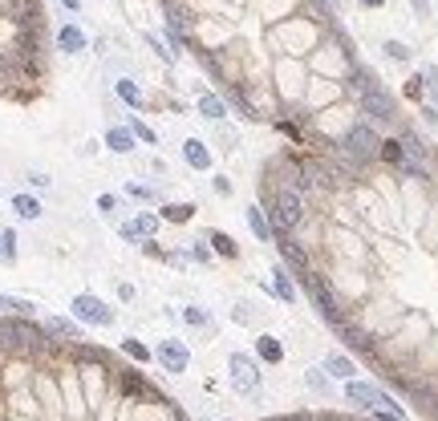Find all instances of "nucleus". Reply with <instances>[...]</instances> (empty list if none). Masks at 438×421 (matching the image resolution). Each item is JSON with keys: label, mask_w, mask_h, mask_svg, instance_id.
<instances>
[{"label": "nucleus", "mask_w": 438, "mask_h": 421, "mask_svg": "<svg viewBox=\"0 0 438 421\" xmlns=\"http://www.w3.org/2000/svg\"><path fill=\"white\" fill-rule=\"evenodd\" d=\"M154 361H159V365H163V369H167V373H187V365H191V348H187V344H183V340H163V344H159V348H154Z\"/></svg>", "instance_id": "0eeeda50"}, {"label": "nucleus", "mask_w": 438, "mask_h": 421, "mask_svg": "<svg viewBox=\"0 0 438 421\" xmlns=\"http://www.w3.org/2000/svg\"><path fill=\"white\" fill-rule=\"evenodd\" d=\"M183 158H187L191 170H211V163H216L203 138H187V142H183Z\"/></svg>", "instance_id": "1a4fd4ad"}, {"label": "nucleus", "mask_w": 438, "mask_h": 421, "mask_svg": "<svg viewBox=\"0 0 438 421\" xmlns=\"http://www.w3.org/2000/svg\"><path fill=\"white\" fill-rule=\"evenodd\" d=\"M227 369H231L235 393H244V397H256V393H260V361H256V357L231 352V357H227Z\"/></svg>", "instance_id": "7ed1b4c3"}, {"label": "nucleus", "mask_w": 438, "mask_h": 421, "mask_svg": "<svg viewBox=\"0 0 438 421\" xmlns=\"http://www.w3.org/2000/svg\"><path fill=\"white\" fill-rule=\"evenodd\" d=\"M114 93H118V97H122L130 110H138V106H142V89H138V82H134V77H118V82H114Z\"/></svg>", "instance_id": "6ab92c4d"}, {"label": "nucleus", "mask_w": 438, "mask_h": 421, "mask_svg": "<svg viewBox=\"0 0 438 421\" xmlns=\"http://www.w3.org/2000/svg\"><path fill=\"white\" fill-rule=\"evenodd\" d=\"M29 182H33V187H41V191H45V187H49V174H37V170H33V174H29Z\"/></svg>", "instance_id": "79ce46f5"}, {"label": "nucleus", "mask_w": 438, "mask_h": 421, "mask_svg": "<svg viewBox=\"0 0 438 421\" xmlns=\"http://www.w3.org/2000/svg\"><path fill=\"white\" fill-rule=\"evenodd\" d=\"M73 320H82V324H93V328H110L114 324V312L97 300V296H89V292H82V296H73Z\"/></svg>", "instance_id": "39448f33"}, {"label": "nucleus", "mask_w": 438, "mask_h": 421, "mask_svg": "<svg viewBox=\"0 0 438 421\" xmlns=\"http://www.w3.org/2000/svg\"><path fill=\"white\" fill-rule=\"evenodd\" d=\"M305 284H308V292H312V300H316V308H321V316L333 320V324H341V304H337L333 288H329L321 276H305Z\"/></svg>", "instance_id": "6e6552de"}, {"label": "nucleus", "mask_w": 438, "mask_h": 421, "mask_svg": "<svg viewBox=\"0 0 438 421\" xmlns=\"http://www.w3.org/2000/svg\"><path fill=\"white\" fill-rule=\"evenodd\" d=\"M406 97H414V101H422V97H426V85H422V77H410V82H406Z\"/></svg>", "instance_id": "c9c22d12"}, {"label": "nucleus", "mask_w": 438, "mask_h": 421, "mask_svg": "<svg viewBox=\"0 0 438 421\" xmlns=\"http://www.w3.org/2000/svg\"><path fill=\"white\" fill-rule=\"evenodd\" d=\"M280 252H284V259L292 263V267H305L308 263V255H305V248L297 243V239H280Z\"/></svg>", "instance_id": "393cba45"}, {"label": "nucleus", "mask_w": 438, "mask_h": 421, "mask_svg": "<svg viewBox=\"0 0 438 421\" xmlns=\"http://www.w3.org/2000/svg\"><path fill=\"white\" fill-rule=\"evenodd\" d=\"M357 4H365V8H382L386 0H357Z\"/></svg>", "instance_id": "a18cd8bd"}, {"label": "nucleus", "mask_w": 438, "mask_h": 421, "mask_svg": "<svg viewBox=\"0 0 438 421\" xmlns=\"http://www.w3.org/2000/svg\"><path fill=\"white\" fill-rule=\"evenodd\" d=\"M61 4H65V8H69V12H78V8H82V4H86V0H61Z\"/></svg>", "instance_id": "c03bdc74"}, {"label": "nucleus", "mask_w": 438, "mask_h": 421, "mask_svg": "<svg viewBox=\"0 0 438 421\" xmlns=\"http://www.w3.org/2000/svg\"><path fill=\"white\" fill-rule=\"evenodd\" d=\"M272 292L280 296L284 304H297V300H301V296H297V284H292V272H288L284 263L272 267Z\"/></svg>", "instance_id": "9d476101"}, {"label": "nucleus", "mask_w": 438, "mask_h": 421, "mask_svg": "<svg viewBox=\"0 0 438 421\" xmlns=\"http://www.w3.org/2000/svg\"><path fill=\"white\" fill-rule=\"evenodd\" d=\"M106 146H110L114 154H130L134 150V134L126 126H110L106 130Z\"/></svg>", "instance_id": "a211bd4d"}, {"label": "nucleus", "mask_w": 438, "mask_h": 421, "mask_svg": "<svg viewBox=\"0 0 438 421\" xmlns=\"http://www.w3.org/2000/svg\"><path fill=\"white\" fill-rule=\"evenodd\" d=\"M0 263H4V267L16 263V235H12V231H0Z\"/></svg>", "instance_id": "a878e982"}, {"label": "nucleus", "mask_w": 438, "mask_h": 421, "mask_svg": "<svg viewBox=\"0 0 438 421\" xmlns=\"http://www.w3.org/2000/svg\"><path fill=\"white\" fill-rule=\"evenodd\" d=\"M122 352H126L130 361H138V365H146V361H150V348H146L142 340H134V337L122 340Z\"/></svg>", "instance_id": "bb28decb"}, {"label": "nucleus", "mask_w": 438, "mask_h": 421, "mask_svg": "<svg viewBox=\"0 0 438 421\" xmlns=\"http://www.w3.org/2000/svg\"><path fill=\"white\" fill-rule=\"evenodd\" d=\"M187 255H191L195 263H211V248H207V239H199V243H195Z\"/></svg>", "instance_id": "f704fd0d"}, {"label": "nucleus", "mask_w": 438, "mask_h": 421, "mask_svg": "<svg viewBox=\"0 0 438 421\" xmlns=\"http://www.w3.org/2000/svg\"><path fill=\"white\" fill-rule=\"evenodd\" d=\"M114 207H118L114 195H97V210H102V215H114Z\"/></svg>", "instance_id": "58836bf2"}, {"label": "nucleus", "mask_w": 438, "mask_h": 421, "mask_svg": "<svg viewBox=\"0 0 438 421\" xmlns=\"http://www.w3.org/2000/svg\"><path fill=\"white\" fill-rule=\"evenodd\" d=\"M240 324H248V320H256V312H252V304H235V312H231Z\"/></svg>", "instance_id": "4c0bfd02"}, {"label": "nucleus", "mask_w": 438, "mask_h": 421, "mask_svg": "<svg viewBox=\"0 0 438 421\" xmlns=\"http://www.w3.org/2000/svg\"><path fill=\"white\" fill-rule=\"evenodd\" d=\"M126 195H130V199H142V203H159V191H154V187H142V182H126Z\"/></svg>", "instance_id": "7c9ffc66"}, {"label": "nucleus", "mask_w": 438, "mask_h": 421, "mask_svg": "<svg viewBox=\"0 0 438 421\" xmlns=\"http://www.w3.org/2000/svg\"><path fill=\"white\" fill-rule=\"evenodd\" d=\"M305 385L316 393V397H325V393H333V385H329V373L325 369H308L305 373Z\"/></svg>", "instance_id": "b1692460"}, {"label": "nucleus", "mask_w": 438, "mask_h": 421, "mask_svg": "<svg viewBox=\"0 0 438 421\" xmlns=\"http://www.w3.org/2000/svg\"><path fill=\"white\" fill-rule=\"evenodd\" d=\"M207 248L223 259H240V248H235V239L227 235V231H207Z\"/></svg>", "instance_id": "dca6fc26"}, {"label": "nucleus", "mask_w": 438, "mask_h": 421, "mask_svg": "<svg viewBox=\"0 0 438 421\" xmlns=\"http://www.w3.org/2000/svg\"><path fill=\"white\" fill-rule=\"evenodd\" d=\"M118 235H122L126 243H142V235H138V227H134V223H122V227H118Z\"/></svg>", "instance_id": "e433bc0d"}, {"label": "nucleus", "mask_w": 438, "mask_h": 421, "mask_svg": "<svg viewBox=\"0 0 438 421\" xmlns=\"http://www.w3.org/2000/svg\"><path fill=\"white\" fill-rule=\"evenodd\" d=\"M382 49H386V57H390V61H410V45H402V41H386Z\"/></svg>", "instance_id": "2f4dec72"}, {"label": "nucleus", "mask_w": 438, "mask_h": 421, "mask_svg": "<svg viewBox=\"0 0 438 421\" xmlns=\"http://www.w3.org/2000/svg\"><path fill=\"white\" fill-rule=\"evenodd\" d=\"M345 397H349L353 405H361V409H382V413H397V418H406V413H402V405H397L386 389H378V385L345 381Z\"/></svg>", "instance_id": "f03ea898"}, {"label": "nucleus", "mask_w": 438, "mask_h": 421, "mask_svg": "<svg viewBox=\"0 0 438 421\" xmlns=\"http://www.w3.org/2000/svg\"><path fill=\"white\" fill-rule=\"evenodd\" d=\"M357 106H361V110L369 114V122H378V126H390V122H394V114H397V110H394V97H390L382 85H373V89H369V93H365Z\"/></svg>", "instance_id": "423d86ee"}, {"label": "nucleus", "mask_w": 438, "mask_h": 421, "mask_svg": "<svg viewBox=\"0 0 438 421\" xmlns=\"http://www.w3.org/2000/svg\"><path fill=\"white\" fill-rule=\"evenodd\" d=\"M12 210H16L21 219H41V199H33V195H12Z\"/></svg>", "instance_id": "aec40b11"}, {"label": "nucleus", "mask_w": 438, "mask_h": 421, "mask_svg": "<svg viewBox=\"0 0 438 421\" xmlns=\"http://www.w3.org/2000/svg\"><path fill=\"white\" fill-rule=\"evenodd\" d=\"M146 45H150V49H154V53H159V57H163V61H167V65H171V61H175V49H167V45L159 41V37H150V33H146Z\"/></svg>", "instance_id": "72a5a7b5"}, {"label": "nucleus", "mask_w": 438, "mask_h": 421, "mask_svg": "<svg viewBox=\"0 0 438 421\" xmlns=\"http://www.w3.org/2000/svg\"><path fill=\"white\" fill-rule=\"evenodd\" d=\"M134 134V142H146V146H154V142H159V134H154V130L146 126V122H142V118H130V126H126Z\"/></svg>", "instance_id": "cd10ccee"}, {"label": "nucleus", "mask_w": 438, "mask_h": 421, "mask_svg": "<svg viewBox=\"0 0 438 421\" xmlns=\"http://www.w3.org/2000/svg\"><path fill=\"white\" fill-rule=\"evenodd\" d=\"M244 219H248V231L256 235V243H272V227H268V210H264V207H248V210H244Z\"/></svg>", "instance_id": "9b49d317"}, {"label": "nucleus", "mask_w": 438, "mask_h": 421, "mask_svg": "<svg viewBox=\"0 0 438 421\" xmlns=\"http://www.w3.org/2000/svg\"><path fill=\"white\" fill-rule=\"evenodd\" d=\"M86 45L89 41L78 25H61V29H57V49H61V53H82Z\"/></svg>", "instance_id": "ddd939ff"}, {"label": "nucleus", "mask_w": 438, "mask_h": 421, "mask_svg": "<svg viewBox=\"0 0 438 421\" xmlns=\"http://www.w3.org/2000/svg\"><path fill=\"white\" fill-rule=\"evenodd\" d=\"M422 85H426V93L435 97V106H438V69H435V65H426V69H422Z\"/></svg>", "instance_id": "473e14b6"}, {"label": "nucleus", "mask_w": 438, "mask_h": 421, "mask_svg": "<svg viewBox=\"0 0 438 421\" xmlns=\"http://www.w3.org/2000/svg\"><path fill=\"white\" fill-rule=\"evenodd\" d=\"M211 187H216V195H223V199H227V195H231V182H227V178H211Z\"/></svg>", "instance_id": "ea45409f"}, {"label": "nucleus", "mask_w": 438, "mask_h": 421, "mask_svg": "<svg viewBox=\"0 0 438 421\" xmlns=\"http://www.w3.org/2000/svg\"><path fill=\"white\" fill-rule=\"evenodd\" d=\"M130 223L138 227V235H142V239H154V231H159V223H163V219H159V215H150V210H138Z\"/></svg>", "instance_id": "412c9836"}, {"label": "nucleus", "mask_w": 438, "mask_h": 421, "mask_svg": "<svg viewBox=\"0 0 438 421\" xmlns=\"http://www.w3.org/2000/svg\"><path fill=\"white\" fill-rule=\"evenodd\" d=\"M378 150H382V158H386V163H394V167H402V163H406V154H402V142H394V138H386Z\"/></svg>", "instance_id": "c756f323"}, {"label": "nucleus", "mask_w": 438, "mask_h": 421, "mask_svg": "<svg viewBox=\"0 0 438 421\" xmlns=\"http://www.w3.org/2000/svg\"><path fill=\"white\" fill-rule=\"evenodd\" d=\"M45 337H57V340H82V333H78V324L73 320H65V316H49L41 324Z\"/></svg>", "instance_id": "f8f14e48"}, {"label": "nucleus", "mask_w": 438, "mask_h": 421, "mask_svg": "<svg viewBox=\"0 0 438 421\" xmlns=\"http://www.w3.org/2000/svg\"><path fill=\"white\" fill-rule=\"evenodd\" d=\"M378 146H382V138L373 134V126H369V122H353V126L345 130V138H341V150H345V154H353L357 163H369V158L378 154Z\"/></svg>", "instance_id": "20e7f679"}, {"label": "nucleus", "mask_w": 438, "mask_h": 421, "mask_svg": "<svg viewBox=\"0 0 438 421\" xmlns=\"http://www.w3.org/2000/svg\"><path fill=\"white\" fill-rule=\"evenodd\" d=\"M183 320H187L191 328H207V324H211V316H207L199 304H187V308H183Z\"/></svg>", "instance_id": "c85d7f7f"}, {"label": "nucleus", "mask_w": 438, "mask_h": 421, "mask_svg": "<svg viewBox=\"0 0 438 421\" xmlns=\"http://www.w3.org/2000/svg\"><path fill=\"white\" fill-rule=\"evenodd\" d=\"M325 373L337 377V381H353L357 377V365H353L345 352H329V357H325Z\"/></svg>", "instance_id": "4468645a"}, {"label": "nucleus", "mask_w": 438, "mask_h": 421, "mask_svg": "<svg viewBox=\"0 0 438 421\" xmlns=\"http://www.w3.org/2000/svg\"><path fill=\"white\" fill-rule=\"evenodd\" d=\"M118 296H122V300H134V284H118Z\"/></svg>", "instance_id": "37998d69"}, {"label": "nucleus", "mask_w": 438, "mask_h": 421, "mask_svg": "<svg viewBox=\"0 0 438 421\" xmlns=\"http://www.w3.org/2000/svg\"><path fill=\"white\" fill-rule=\"evenodd\" d=\"M199 114H203L207 122H223V118H227V101L216 97V93H199Z\"/></svg>", "instance_id": "f3484780"}, {"label": "nucleus", "mask_w": 438, "mask_h": 421, "mask_svg": "<svg viewBox=\"0 0 438 421\" xmlns=\"http://www.w3.org/2000/svg\"><path fill=\"white\" fill-rule=\"evenodd\" d=\"M0 312H4V316H33V304H29V300H16V296H4V292H0Z\"/></svg>", "instance_id": "4be33fe9"}, {"label": "nucleus", "mask_w": 438, "mask_h": 421, "mask_svg": "<svg viewBox=\"0 0 438 421\" xmlns=\"http://www.w3.org/2000/svg\"><path fill=\"white\" fill-rule=\"evenodd\" d=\"M256 361H260V365H280V361H284V344L264 333V337L256 340Z\"/></svg>", "instance_id": "2eb2a0df"}, {"label": "nucleus", "mask_w": 438, "mask_h": 421, "mask_svg": "<svg viewBox=\"0 0 438 421\" xmlns=\"http://www.w3.org/2000/svg\"><path fill=\"white\" fill-rule=\"evenodd\" d=\"M305 223V195L292 187H272V203H268V227L272 239H288L292 227Z\"/></svg>", "instance_id": "f257e3e1"}, {"label": "nucleus", "mask_w": 438, "mask_h": 421, "mask_svg": "<svg viewBox=\"0 0 438 421\" xmlns=\"http://www.w3.org/2000/svg\"><path fill=\"white\" fill-rule=\"evenodd\" d=\"M410 8H414L418 16H430V0H410Z\"/></svg>", "instance_id": "a19ab883"}, {"label": "nucleus", "mask_w": 438, "mask_h": 421, "mask_svg": "<svg viewBox=\"0 0 438 421\" xmlns=\"http://www.w3.org/2000/svg\"><path fill=\"white\" fill-rule=\"evenodd\" d=\"M191 215H195V203H167L159 219H167V223H187Z\"/></svg>", "instance_id": "5701e85b"}]
</instances>
